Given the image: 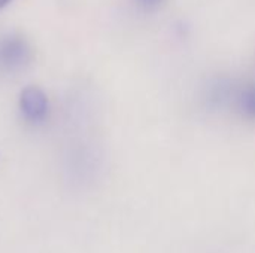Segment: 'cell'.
I'll use <instances>...</instances> for the list:
<instances>
[{
	"instance_id": "6da1fadb",
	"label": "cell",
	"mask_w": 255,
	"mask_h": 253,
	"mask_svg": "<svg viewBox=\"0 0 255 253\" xmlns=\"http://www.w3.org/2000/svg\"><path fill=\"white\" fill-rule=\"evenodd\" d=\"M30 58L28 43L18 34L6 36L0 40V61L7 67H19Z\"/></svg>"
},
{
	"instance_id": "7a4b0ae2",
	"label": "cell",
	"mask_w": 255,
	"mask_h": 253,
	"mask_svg": "<svg viewBox=\"0 0 255 253\" xmlns=\"http://www.w3.org/2000/svg\"><path fill=\"white\" fill-rule=\"evenodd\" d=\"M19 106L27 119L42 121L48 112V98L39 86L28 85L21 92Z\"/></svg>"
},
{
	"instance_id": "3957f363",
	"label": "cell",
	"mask_w": 255,
	"mask_h": 253,
	"mask_svg": "<svg viewBox=\"0 0 255 253\" xmlns=\"http://www.w3.org/2000/svg\"><path fill=\"white\" fill-rule=\"evenodd\" d=\"M238 107L247 119L255 121V82L242 88L236 95Z\"/></svg>"
},
{
	"instance_id": "277c9868",
	"label": "cell",
	"mask_w": 255,
	"mask_h": 253,
	"mask_svg": "<svg viewBox=\"0 0 255 253\" xmlns=\"http://www.w3.org/2000/svg\"><path fill=\"white\" fill-rule=\"evenodd\" d=\"M139 6L142 7H146V9H152V7H157V6H161L166 0H134Z\"/></svg>"
},
{
	"instance_id": "5b68a950",
	"label": "cell",
	"mask_w": 255,
	"mask_h": 253,
	"mask_svg": "<svg viewBox=\"0 0 255 253\" xmlns=\"http://www.w3.org/2000/svg\"><path fill=\"white\" fill-rule=\"evenodd\" d=\"M10 1H12V0H0V9L4 7V6H6L7 3H10Z\"/></svg>"
}]
</instances>
